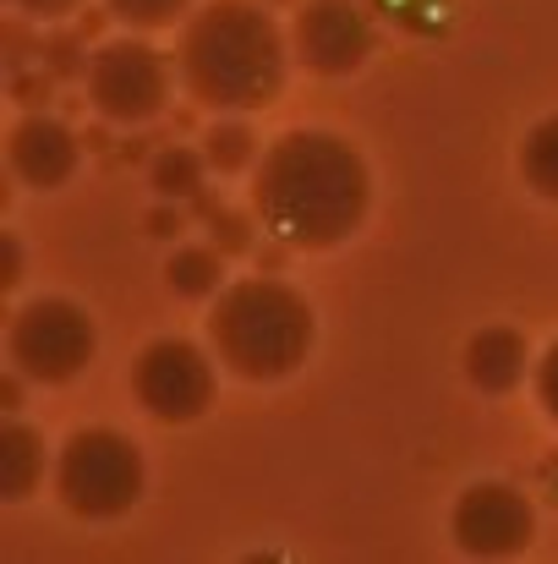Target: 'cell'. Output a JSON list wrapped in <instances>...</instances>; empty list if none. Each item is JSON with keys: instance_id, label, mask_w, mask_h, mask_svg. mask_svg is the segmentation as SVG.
<instances>
[{"instance_id": "obj_1", "label": "cell", "mask_w": 558, "mask_h": 564, "mask_svg": "<svg viewBox=\"0 0 558 564\" xmlns=\"http://www.w3.org/2000/svg\"><path fill=\"white\" fill-rule=\"evenodd\" d=\"M368 160L340 132H285L263 149V165L252 176V214L263 236L296 252H329L351 241L368 219Z\"/></svg>"}, {"instance_id": "obj_2", "label": "cell", "mask_w": 558, "mask_h": 564, "mask_svg": "<svg viewBox=\"0 0 558 564\" xmlns=\"http://www.w3.org/2000/svg\"><path fill=\"white\" fill-rule=\"evenodd\" d=\"M285 33L258 0H208L186 17L176 72L203 110H269L285 88Z\"/></svg>"}, {"instance_id": "obj_3", "label": "cell", "mask_w": 558, "mask_h": 564, "mask_svg": "<svg viewBox=\"0 0 558 564\" xmlns=\"http://www.w3.org/2000/svg\"><path fill=\"white\" fill-rule=\"evenodd\" d=\"M318 340V318L307 296L274 274L230 280L214 296L208 313V346L214 357L247 383H280L291 378Z\"/></svg>"}, {"instance_id": "obj_4", "label": "cell", "mask_w": 558, "mask_h": 564, "mask_svg": "<svg viewBox=\"0 0 558 564\" xmlns=\"http://www.w3.org/2000/svg\"><path fill=\"white\" fill-rule=\"evenodd\" d=\"M149 488L143 449L116 427H77L55 455V499L77 521H116Z\"/></svg>"}, {"instance_id": "obj_5", "label": "cell", "mask_w": 558, "mask_h": 564, "mask_svg": "<svg viewBox=\"0 0 558 564\" xmlns=\"http://www.w3.org/2000/svg\"><path fill=\"white\" fill-rule=\"evenodd\" d=\"M94 351H99V329L66 296H39L17 307L6 324V362L28 383H72L94 362Z\"/></svg>"}, {"instance_id": "obj_6", "label": "cell", "mask_w": 558, "mask_h": 564, "mask_svg": "<svg viewBox=\"0 0 558 564\" xmlns=\"http://www.w3.org/2000/svg\"><path fill=\"white\" fill-rule=\"evenodd\" d=\"M83 83H88V105L110 127H143V121L165 116V105H171V61L143 39L105 44L88 61Z\"/></svg>"}, {"instance_id": "obj_7", "label": "cell", "mask_w": 558, "mask_h": 564, "mask_svg": "<svg viewBox=\"0 0 558 564\" xmlns=\"http://www.w3.org/2000/svg\"><path fill=\"white\" fill-rule=\"evenodd\" d=\"M132 394L149 416H160L171 427L197 422L214 405V362L203 346L165 335V340L143 346V357L132 362Z\"/></svg>"}, {"instance_id": "obj_8", "label": "cell", "mask_w": 558, "mask_h": 564, "mask_svg": "<svg viewBox=\"0 0 558 564\" xmlns=\"http://www.w3.org/2000/svg\"><path fill=\"white\" fill-rule=\"evenodd\" d=\"M449 532H455L460 554H471V560H515L537 538V510L510 482H471L455 499Z\"/></svg>"}, {"instance_id": "obj_9", "label": "cell", "mask_w": 558, "mask_h": 564, "mask_svg": "<svg viewBox=\"0 0 558 564\" xmlns=\"http://www.w3.org/2000/svg\"><path fill=\"white\" fill-rule=\"evenodd\" d=\"M291 50L318 77H351L372 55V17L357 0H307L296 6Z\"/></svg>"}, {"instance_id": "obj_10", "label": "cell", "mask_w": 558, "mask_h": 564, "mask_svg": "<svg viewBox=\"0 0 558 564\" xmlns=\"http://www.w3.org/2000/svg\"><path fill=\"white\" fill-rule=\"evenodd\" d=\"M77 160H83L77 132H72L66 121H55V116H39V110L22 116V121L11 127V138H6V165H11V176L33 192L66 187V182L77 176Z\"/></svg>"}, {"instance_id": "obj_11", "label": "cell", "mask_w": 558, "mask_h": 564, "mask_svg": "<svg viewBox=\"0 0 558 564\" xmlns=\"http://www.w3.org/2000/svg\"><path fill=\"white\" fill-rule=\"evenodd\" d=\"M526 362H532L526 335H521V329H504V324L471 335V346H466V378H471L482 394H510V389L526 378Z\"/></svg>"}, {"instance_id": "obj_12", "label": "cell", "mask_w": 558, "mask_h": 564, "mask_svg": "<svg viewBox=\"0 0 558 564\" xmlns=\"http://www.w3.org/2000/svg\"><path fill=\"white\" fill-rule=\"evenodd\" d=\"M44 466H50L44 433H33L28 422H17V411H6V422H0V499L22 505L28 494H39Z\"/></svg>"}, {"instance_id": "obj_13", "label": "cell", "mask_w": 558, "mask_h": 564, "mask_svg": "<svg viewBox=\"0 0 558 564\" xmlns=\"http://www.w3.org/2000/svg\"><path fill=\"white\" fill-rule=\"evenodd\" d=\"M165 280L186 302H208V296L225 291V252L214 241L208 247H176L171 263H165Z\"/></svg>"}, {"instance_id": "obj_14", "label": "cell", "mask_w": 558, "mask_h": 564, "mask_svg": "<svg viewBox=\"0 0 558 564\" xmlns=\"http://www.w3.org/2000/svg\"><path fill=\"white\" fill-rule=\"evenodd\" d=\"M214 165H208V154L203 149H160L154 154V165H149V187L160 192L165 203H186V197H203V176H208Z\"/></svg>"}, {"instance_id": "obj_15", "label": "cell", "mask_w": 558, "mask_h": 564, "mask_svg": "<svg viewBox=\"0 0 558 564\" xmlns=\"http://www.w3.org/2000/svg\"><path fill=\"white\" fill-rule=\"evenodd\" d=\"M521 176H526V187L537 192V197L558 203V116L537 121L526 132V143H521Z\"/></svg>"}, {"instance_id": "obj_16", "label": "cell", "mask_w": 558, "mask_h": 564, "mask_svg": "<svg viewBox=\"0 0 558 564\" xmlns=\"http://www.w3.org/2000/svg\"><path fill=\"white\" fill-rule=\"evenodd\" d=\"M203 154H208V165L219 176H236V171H247L258 160V138H252L247 121H214L203 132Z\"/></svg>"}, {"instance_id": "obj_17", "label": "cell", "mask_w": 558, "mask_h": 564, "mask_svg": "<svg viewBox=\"0 0 558 564\" xmlns=\"http://www.w3.org/2000/svg\"><path fill=\"white\" fill-rule=\"evenodd\" d=\"M105 11L138 33H154V28H171L176 17L192 11V0H105Z\"/></svg>"}, {"instance_id": "obj_18", "label": "cell", "mask_w": 558, "mask_h": 564, "mask_svg": "<svg viewBox=\"0 0 558 564\" xmlns=\"http://www.w3.org/2000/svg\"><path fill=\"white\" fill-rule=\"evenodd\" d=\"M208 208V241L225 252V258H241V252H252V219L247 214H236V208H214V203H203Z\"/></svg>"}, {"instance_id": "obj_19", "label": "cell", "mask_w": 558, "mask_h": 564, "mask_svg": "<svg viewBox=\"0 0 558 564\" xmlns=\"http://www.w3.org/2000/svg\"><path fill=\"white\" fill-rule=\"evenodd\" d=\"M537 400H543V411L558 422V340L548 346V357L537 362Z\"/></svg>"}, {"instance_id": "obj_20", "label": "cell", "mask_w": 558, "mask_h": 564, "mask_svg": "<svg viewBox=\"0 0 558 564\" xmlns=\"http://www.w3.org/2000/svg\"><path fill=\"white\" fill-rule=\"evenodd\" d=\"M17 280H22V247H17V236L6 230V236H0V285L17 291Z\"/></svg>"}, {"instance_id": "obj_21", "label": "cell", "mask_w": 558, "mask_h": 564, "mask_svg": "<svg viewBox=\"0 0 558 564\" xmlns=\"http://www.w3.org/2000/svg\"><path fill=\"white\" fill-rule=\"evenodd\" d=\"M17 11H28V17H39V22H55V17H66V11H77L83 0H11Z\"/></svg>"}, {"instance_id": "obj_22", "label": "cell", "mask_w": 558, "mask_h": 564, "mask_svg": "<svg viewBox=\"0 0 558 564\" xmlns=\"http://www.w3.org/2000/svg\"><path fill=\"white\" fill-rule=\"evenodd\" d=\"M22 383L28 378L17 373V368H6V378H0V411H17L22 405Z\"/></svg>"}, {"instance_id": "obj_23", "label": "cell", "mask_w": 558, "mask_h": 564, "mask_svg": "<svg viewBox=\"0 0 558 564\" xmlns=\"http://www.w3.org/2000/svg\"><path fill=\"white\" fill-rule=\"evenodd\" d=\"M72 50H77L72 39H50V44H44V55H50V66H55V72H77V61H72Z\"/></svg>"}, {"instance_id": "obj_24", "label": "cell", "mask_w": 558, "mask_h": 564, "mask_svg": "<svg viewBox=\"0 0 558 564\" xmlns=\"http://www.w3.org/2000/svg\"><path fill=\"white\" fill-rule=\"evenodd\" d=\"M149 230H154V236H182V208H154Z\"/></svg>"}, {"instance_id": "obj_25", "label": "cell", "mask_w": 558, "mask_h": 564, "mask_svg": "<svg viewBox=\"0 0 558 564\" xmlns=\"http://www.w3.org/2000/svg\"><path fill=\"white\" fill-rule=\"evenodd\" d=\"M543 494H554V505H558V455L543 460Z\"/></svg>"}]
</instances>
